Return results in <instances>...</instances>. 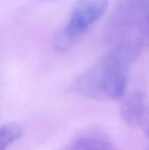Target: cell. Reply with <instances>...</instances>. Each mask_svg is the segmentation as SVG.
I'll use <instances>...</instances> for the list:
<instances>
[{
	"instance_id": "cell-6",
	"label": "cell",
	"mask_w": 149,
	"mask_h": 150,
	"mask_svg": "<svg viewBox=\"0 0 149 150\" xmlns=\"http://www.w3.org/2000/svg\"><path fill=\"white\" fill-rule=\"evenodd\" d=\"M24 135V129L16 122H6L0 127V150H8Z\"/></svg>"
},
{
	"instance_id": "cell-2",
	"label": "cell",
	"mask_w": 149,
	"mask_h": 150,
	"mask_svg": "<svg viewBox=\"0 0 149 150\" xmlns=\"http://www.w3.org/2000/svg\"><path fill=\"white\" fill-rule=\"evenodd\" d=\"M149 22V0H117L104 29L105 40L112 45L142 39L137 32L145 31Z\"/></svg>"
},
{
	"instance_id": "cell-7",
	"label": "cell",
	"mask_w": 149,
	"mask_h": 150,
	"mask_svg": "<svg viewBox=\"0 0 149 150\" xmlns=\"http://www.w3.org/2000/svg\"><path fill=\"white\" fill-rule=\"evenodd\" d=\"M140 128L142 129L144 134L149 138V101H148L147 106H146L144 115H143V117H142L141 124H140Z\"/></svg>"
},
{
	"instance_id": "cell-9",
	"label": "cell",
	"mask_w": 149,
	"mask_h": 150,
	"mask_svg": "<svg viewBox=\"0 0 149 150\" xmlns=\"http://www.w3.org/2000/svg\"><path fill=\"white\" fill-rule=\"evenodd\" d=\"M43 1H52V0H43Z\"/></svg>"
},
{
	"instance_id": "cell-10",
	"label": "cell",
	"mask_w": 149,
	"mask_h": 150,
	"mask_svg": "<svg viewBox=\"0 0 149 150\" xmlns=\"http://www.w3.org/2000/svg\"><path fill=\"white\" fill-rule=\"evenodd\" d=\"M145 150H149V146H148V147H147V148H146Z\"/></svg>"
},
{
	"instance_id": "cell-8",
	"label": "cell",
	"mask_w": 149,
	"mask_h": 150,
	"mask_svg": "<svg viewBox=\"0 0 149 150\" xmlns=\"http://www.w3.org/2000/svg\"><path fill=\"white\" fill-rule=\"evenodd\" d=\"M144 36H145L146 40L149 42V22H148L147 26H146V28H145V31H144Z\"/></svg>"
},
{
	"instance_id": "cell-5",
	"label": "cell",
	"mask_w": 149,
	"mask_h": 150,
	"mask_svg": "<svg viewBox=\"0 0 149 150\" xmlns=\"http://www.w3.org/2000/svg\"><path fill=\"white\" fill-rule=\"evenodd\" d=\"M64 150H117L112 141L99 133H84L75 138Z\"/></svg>"
},
{
	"instance_id": "cell-1",
	"label": "cell",
	"mask_w": 149,
	"mask_h": 150,
	"mask_svg": "<svg viewBox=\"0 0 149 150\" xmlns=\"http://www.w3.org/2000/svg\"><path fill=\"white\" fill-rule=\"evenodd\" d=\"M142 46L143 39L112 45V49L73 80L68 87V93L101 101L121 99L128 91L132 65Z\"/></svg>"
},
{
	"instance_id": "cell-4",
	"label": "cell",
	"mask_w": 149,
	"mask_h": 150,
	"mask_svg": "<svg viewBox=\"0 0 149 150\" xmlns=\"http://www.w3.org/2000/svg\"><path fill=\"white\" fill-rule=\"evenodd\" d=\"M119 100V115L124 122L131 127H140L149 101L143 91H127Z\"/></svg>"
},
{
	"instance_id": "cell-3",
	"label": "cell",
	"mask_w": 149,
	"mask_h": 150,
	"mask_svg": "<svg viewBox=\"0 0 149 150\" xmlns=\"http://www.w3.org/2000/svg\"><path fill=\"white\" fill-rule=\"evenodd\" d=\"M108 6V0H79L73 6L68 20L56 37L58 48L72 46L101 20Z\"/></svg>"
}]
</instances>
